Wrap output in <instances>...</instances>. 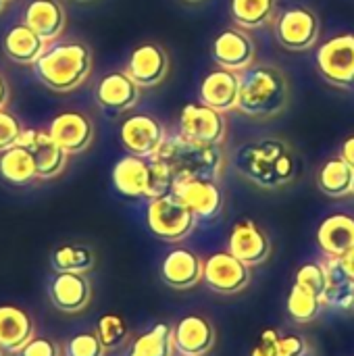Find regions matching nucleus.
Returning a JSON list of instances; mask_svg holds the SVG:
<instances>
[{
  "label": "nucleus",
  "mask_w": 354,
  "mask_h": 356,
  "mask_svg": "<svg viewBox=\"0 0 354 356\" xmlns=\"http://www.w3.org/2000/svg\"><path fill=\"white\" fill-rule=\"evenodd\" d=\"M21 134H23L21 121H19L13 113L0 108V152H4V150L17 146Z\"/></svg>",
  "instance_id": "obj_36"
},
{
  "label": "nucleus",
  "mask_w": 354,
  "mask_h": 356,
  "mask_svg": "<svg viewBox=\"0 0 354 356\" xmlns=\"http://www.w3.org/2000/svg\"><path fill=\"white\" fill-rule=\"evenodd\" d=\"M321 79L340 90H354V33H338L317 50Z\"/></svg>",
  "instance_id": "obj_6"
},
{
  "label": "nucleus",
  "mask_w": 354,
  "mask_h": 356,
  "mask_svg": "<svg viewBox=\"0 0 354 356\" xmlns=\"http://www.w3.org/2000/svg\"><path fill=\"white\" fill-rule=\"evenodd\" d=\"M215 327L202 315H188L173 327V344L179 356H204L215 346Z\"/></svg>",
  "instance_id": "obj_20"
},
{
  "label": "nucleus",
  "mask_w": 354,
  "mask_h": 356,
  "mask_svg": "<svg viewBox=\"0 0 354 356\" xmlns=\"http://www.w3.org/2000/svg\"><path fill=\"white\" fill-rule=\"evenodd\" d=\"M290 104L288 77L273 65L252 63L240 71L238 111L252 119H271Z\"/></svg>",
  "instance_id": "obj_3"
},
{
  "label": "nucleus",
  "mask_w": 354,
  "mask_h": 356,
  "mask_svg": "<svg viewBox=\"0 0 354 356\" xmlns=\"http://www.w3.org/2000/svg\"><path fill=\"white\" fill-rule=\"evenodd\" d=\"M17 356H63V353L52 338H33L17 353Z\"/></svg>",
  "instance_id": "obj_37"
},
{
  "label": "nucleus",
  "mask_w": 354,
  "mask_h": 356,
  "mask_svg": "<svg viewBox=\"0 0 354 356\" xmlns=\"http://www.w3.org/2000/svg\"><path fill=\"white\" fill-rule=\"evenodd\" d=\"M198 94L200 102L207 106H213L221 113L236 111L240 98V73L217 67L204 75Z\"/></svg>",
  "instance_id": "obj_22"
},
{
  "label": "nucleus",
  "mask_w": 354,
  "mask_h": 356,
  "mask_svg": "<svg viewBox=\"0 0 354 356\" xmlns=\"http://www.w3.org/2000/svg\"><path fill=\"white\" fill-rule=\"evenodd\" d=\"M54 273H90L96 267V252L81 242L58 244L50 254Z\"/></svg>",
  "instance_id": "obj_27"
},
{
  "label": "nucleus",
  "mask_w": 354,
  "mask_h": 356,
  "mask_svg": "<svg viewBox=\"0 0 354 356\" xmlns=\"http://www.w3.org/2000/svg\"><path fill=\"white\" fill-rule=\"evenodd\" d=\"M179 138L196 144L223 146L227 138L225 113L202 102H190L179 113Z\"/></svg>",
  "instance_id": "obj_8"
},
{
  "label": "nucleus",
  "mask_w": 354,
  "mask_h": 356,
  "mask_svg": "<svg viewBox=\"0 0 354 356\" xmlns=\"http://www.w3.org/2000/svg\"><path fill=\"white\" fill-rule=\"evenodd\" d=\"M211 56L217 63V67L240 73L255 63L257 44L246 29L234 25L215 35L211 44Z\"/></svg>",
  "instance_id": "obj_11"
},
{
  "label": "nucleus",
  "mask_w": 354,
  "mask_h": 356,
  "mask_svg": "<svg viewBox=\"0 0 354 356\" xmlns=\"http://www.w3.org/2000/svg\"><path fill=\"white\" fill-rule=\"evenodd\" d=\"M230 15L242 29H259L275 19V0H230Z\"/></svg>",
  "instance_id": "obj_31"
},
{
  "label": "nucleus",
  "mask_w": 354,
  "mask_h": 356,
  "mask_svg": "<svg viewBox=\"0 0 354 356\" xmlns=\"http://www.w3.org/2000/svg\"><path fill=\"white\" fill-rule=\"evenodd\" d=\"M167 138L169 136L165 125L156 117L146 113L127 117L119 127V140L121 146L127 150V154H136L144 159L156 156Z\"/></svg>",
  "instance_id": "obj_9"
},
{
  "label": "nucleus",
  "mask_w": 354,
  "mask_h": 356,
  "mask_svg": "<svg viewBox=\"0 0 354 356\" xmlns=\"http://www.w3.org/2000/svg\"><path fill=\"white\" fill-rule=\"evenodd\" d=\"M113 186L121 196L150 200L152 190V159L125 154L113 167Z\"/></svg>",
  "instance_id": "obj_19"
},
{
  "label": "nucleus",
  "mask_w": 354,
  "mask_h": 356,
  "mask_svg": "<svg viewBox=\"0 0 354 356\" xmlns=\"http://www.w3.org/2000/svg\"><path fill=\"white\" fill-rule=\"evenodd\" d=\"M48 298L58 313L77 315L92 302V284L83 273H56L48 282Z\"/></svg>",
  "instance_id": "obj_16"
},
{
  "label": "nucleus",
  "mask_w": 354,
  "mask_h": 356,
  "mask_svg": "<svg viewBox=\"0 0 354 356\" xmlns=\"http://www.w3.org/2000/svg\"><path fill=\"white\" fill-rule=\"evenodd\" d=\"M196 221V215L173 192L148 200L146 225L150 234L163 242L175 244L186 240L194 232Z\"/></svg>",
  "instance_id": "obj_5"
},
{
  "label": "nucleus",
  "mask_w": 354,
  "mask_h": 356,
  "mask_svg": "<svg viewBox=\"0 0 354 356\" xmlns=\"http://www.w3.org/2000/svg\"><path fill=\"white\" fill-rule=\"evenodd\" d=\"M317 244L328 257H342L354 248V217L346 213L330 215L317 229Z\"/></svg>",
  "instance_id": "obj_26"
},
{
  "label": "nucleus",
  "mask_w": 354,
  "mask_h": 356,
  "mask_svg": "<svg viewBox=\"0 0 354 356\" xmlns=\"http://www.w3.org/2000/svg\"><path fill=\"white\" fill-rule=\"evenodd\" d=\"M48 44L50 42H46L40 33H35L25 23L13 25L2 38V50H4L6 58L17 65H25V67H31L42 56V52L46 50Z\"/></svg>",
  "instance_id": "obj_25"
},
{
  "label": "nucleus",
  "mask_w": 354,
  "mask_h": 356,
  "mask_svg": "<svg viewBox=\"0 0 354 356\" xmlns=\"http://www.w3.org/2000/svg\"><path fill=\"white\" fill-rule=\"evenodd\" d=\"M35 338V325L27 311L15 305H0V346L4 353L17 355Z\"/></svg>",
  "instance_id": "obj_24"
},
{
  "label": "nucleus",
  "mask_w": 354,
  "mask_h": 356,
  "mask_svg": "<svg viewBox=\"0 0 354 356\" xmlns=\"http://www.w3.org/2000/svg\"><path fill=\"white\" fill-rule=\"evenodd\" d=\"M125 73L140 88H154L163 83V79L169 73V54L161 44L144 42L131 50Z\"/></svg>",
  "instance_id": "obj_17"
},
{
  "label": "nucleus",
  "mask_w": 354,
  "mask_h": 356,
  "mask_svg": "<svg viewBox=\"0 0 354 356\" xmlns=\"http://www.w3.org/2000/svg\"><path fill=\"white\" fill-rule=\"evenodd\" d=\"M0 356H4V350H2V346H0Z\"/></svg>",
  "instance_id": "obj_45"
},
{
  "label": "nucleus",
  "mask_w": 354,
  "mask_h": 356,
  "mask_svg": "<svg viewBox=\"0 0 354 356\" xmlns=\"http://www.w3.org/2000/svg\"><path fill=\"white\" fill-rule=\"evenodd\" d=\"M202 259L190 248H173L161 263V280L173 290H190L202 282Z\"/></svg>",
  "instance_id": "obj_21"
},
{
  "label": "nucleus",
  "mask_w": 354,
  "mask_h": 356,
  "mask_svg": "<svg viewBox=\"0 0 354 356\" xmlns=\"http://www.w3.org/2000/svg\"><path fill=\"white\" fill-rule=\"evenodd\" d=\"M0 175L13 186H27L38 179L33 154L23 146H13L0 152Z\"/></svg>",
  "instance_id": "obj_29"
},
{
  "label": "nucleus",
  "mask_w": 354,
  "mask_h": 356,
  "mask_svg": "<svg viewBox=\"0 0 354 356\" xmlns=\"http://www.w3.org/2000/svg\"><path fill=\"white\" fill-rule=\"evenodd\" d=\"M77 2H92V0H77Z\"/></svg>",
  "instance_id": "obj_46"
},
{
  "label": "nucleus",
  "mask_w": 354,
  "mask_h": 356,
  "mask_svg": "<svg viewBox=\"0 0 354 356\" xmlns=\"http://www.w3.org/2000/svg\"><path fill=\"white\" fill-rule=\"evenodd\" d=\"M294 284L311 290L313 294H317L319 298H323L325 302V294H328V273L323 263H305L303 267H298Z\"/></svg>",
  "instance_id": "obj_34"
},
{
  "label": "nucleus",
  "mask_w": 354,
  "mask_h": 356,
  "mask_svg": "<svg viewBox=\"0 0 354 356\" xmlns=\"http://www.w3.org/2000/svg\"><path fill=\"white\" fill-rule=\"evenodd\" d=\"M227 252L248 267H259L271 257V240L257 221L240 219L230 232Z\"/></svg>",
  "instance_id": "obj_14"
},
{
  "label": "nucleus",
  "mask_w": 354,
  "mask_h": 356,
  "mask_svg": "<svg viewBox=\"0 0 354 356\" xmlns=\"http://www.w3.org/2000/svg\"><path fill=\"white\" fill-rule=\"evenodd\" d=\"M323 307H325L323 298H319L317 294H313L311 290H307L298 284L292 286V292L288 296V315L292 317V321H296L300 325L311 323L321 315Z\"/></svg>",
  "instance_id": "obj_32"
},
{
  "label": "nucleus",
  "mask_w": 354,
  "mask_h": 356,
  "mask_svg": "<svg viewBox=\"0 0 354 356\" xmlns=\"http://www.w3.org/2000/svg\"><path fill=\"white\" fill-rule=\"evenodd\" d=\"M309 350V344L298 334H286L277 340V356H303Z\"/></svg>",
  "instance_id": "obj_38"
},
{
  "label": "nucleus",
  "mask_w": 354,
  "mask_h": 356,
  "mask_svg": "<svg viewBox=\"0 0 354 356\" xmlns=\"http://www.w3.org/2000/svg\"><path fill=\"white\" fill-rule=\"evenodd\" d=\"M234 167L250 184L277 190L296 177L298 159L284 140L269 138L242 144L234 154Z\"/></svg>",
  "instance_id": "obj_1"
},
{
  "label": "nucleus",
  "mask_w": 354,
  "mask_h": 356,
  "mask_svg": "<svg viewBox=\"0 0 354 356\" xmlns=\"http://www.w3.org/2000/svg\"><path fill=\"white\" fill-rule=\"evenodd\" d=\"M353 194H354V186H353Z\"/></svg>",
  "instance_id": "obj_48"
},
{
  "label": "nucleus",
  "mask_w": 354,
  "mask_h": 356,
  "mask_svg": "<svg viewBox=\"0 0 354 356\" xmlns=\"http://www.w3.org/2000/svg\"><path fill=\"white\" fill-rule=\"evenodd\" d=\"M340 265H342L344 273L348 275V280L354 282V248L353 250H348L346 254H342V257H340Z\"/></svg>",
  "instance_id": "obj_41"
},
{
  "label": "nucleus",
  "mask_w": 354,
  "mask_h": 356,
  "mask_svg": "<svg viewBox=\"0 0 354 356\" xmlns=\"http://www.w3.org/2000/svg\"><path fill=\"white\" fill-rule=\"evenodd\" d=\"M140 94L142 88L125 71H111L96 86V104L108 115H121L140 102Z\"/></svg>",
  "instance_id": "obj_18"
},
{
  "label": "nucleus",
  "mask_w": 354,
  "mask_h": 356,
  "mask_svg": "<svg viewBox=\"0 0 354 356\" xmlns=\"http://www.w3.org/2000/svg\"><path fill=\"white\" fill-rule=\"evenodd\" d=\"M33 75L52 92L77 90L92 71V50L81 40L50 42L42 56L31 65Z\"/></svg>",
  "instance_id": "obj_2"
},
{
  "label": "nucleus",
  "mask_w": 354,
  "mask_h": 356,
  "mask_svg": "<svg viewBox=\"0 0 354 356\" xmlns=\"http://www.w3.org/2000/svg\"><path fill=\"white\" fill-rule=\"evenodd\" d=\"M19 146L27 148L33 154L38 179H54L67 167L69 154L50 138L48 129H38V127L23 129L19 138Z\"/></svg>",
  "instance_id": "obj_15"
},
{
  "label": "nucleus",
  "mask_w": 354,
  "mask_h": 356,
  "mask_svg": "<svg viewBox=\"0 0 354 356\" xmlns=\"http://www.w3.org/2000/svg\"><path fill=\"white\" fill-rule=\"evenodd\" d=\"M48 134L67 154H79L92 146L96 129L88 113L63 111L50 121Z\"/></svg>",
  "instance_id": "obj_12"
},
{
  "label": "nucleus",
  "mask_w": 354,
  "mask_h": 356,
  "mask_svg": "<svg viewBox=\"0 0 354 356\" xmlns=\"http://www.w3.org/2000/svg\"><path fill=\"white\" fill-rule=\"evenodd\" d=\"M340 156L354 169V136L346 138L340 146Z\"/></svg>",
  "instance_id": "obj_40"
},
{
  "label": "nucleus",
  "mask_w": 354,
  "mask_h": 356,
  "mask_svg": "<svg viewBox=\"0 0 354 356\" xmlns=\"http://www.w3.org/2000/svg\"><path fill=\"white\" fill-rule=\"evenodd\" d=\"M277 42L290 52L311 50L321 35V21L315 10L307 6H288L280 10L273 23Z\"/></svg>",
  "instance_id": "obj_7"
},
{
  "label": "nucleus",
  "mask_w": 354,
  "mask_h": 356,
  "mask_svg": "<svg viewBox=\"0 0 354 356\" xmlns=\"http://www.w3.org/2000/svg\"><path fill=\"white\" fill-rule=\"evenodd\" d=\"M65 356H106V346L96 332H81L71 336L63 348Z\"/></svg>",
  "instance_id": "obj_35"
},
{
  "label": "nucleus",
  "mask_w": 354,
  "mask_h": 356,
  "mask_svg": "<svg viewBox=\"0 0 354 356\" xmlns=\"http://www.w3.org/2000/svg\"><path fill=\"white\" fill-rule=\"evenodd\" d=\"M8 96H10V90H8V81L4 79V75L0 73V108L6 106L8 102Z\"/></svg>",
  "instance_id": "obj_42"
},
{
  "label": "nucleus",
  "mask_w": 354,
  "mask_h": 356,
  "mask_svg": "<svg viewBox=\"0 0 354 356\" xmlns=\"http://www.w3.org/2000/svg\"><path fill=\"white\" fill-rule=\"evenodd\" d=\"M188 2H202V0H188Z\"/></svg>",
  "instance_id": "obj_47"
},
{
  "label": "nucleus",
  "mask_w": 354,
  "mask_h": 356,
  "mask_svg": "<svg viewBox=\"0 0 354 356\" xmlns=\"http://www.w3.org/2000/svg\"><path fill=\"white\" fill-rule=\"evenodd\" d=\"M202 221H213L223 211V190L213 179H177L171 190Z\"/></svg>",
  "instance_id": "obj_13"
},
{
  "label": "nucleus",
  "mask_w": 354,
  "mask_h": 356,
  "mask_svg": "<svg viewBox=\"0 0 354 356\" xmlns=\"http://www.w3.org/2000/svg\"><path fill=\"white\" fill-rule=\"evenodd\" d=\"M202 282L215 294H238L250 284V267L232 252H215L204 261Z\"/></svg>",
  "instance_id": "obj_10"
},
{
  "label": "nucleus",
  "mask_w": 354,
  "mask_h": 356,
  "mask_svg": "<svg viewBox=\"0 0 354 356\" xmlns=\"http://www.w3.org/2000/svg\"><path fill=\"white\" fill-rule=\"evenodd\" d=\"M100 338V342L106 346V350L119 348L127 338H129V325L125 323V319L121 315H102L96 323L94 330Z\"/></svg>",
  "instance_id": "obj_33"
},
{
  "label": "nucleus",
  "mask_w": 354,
  "mask_h": 356,
  "mask_svg": "<svg viewBox=\"0 0 354 356\" xmlns=\"http://www.w3.org/2000/svg\"><path fill=\"white\" fill-rule=\"evenodd\" d=\"M303 356H313V353H311V350H307V353H305Z\"/></svg>",
  "instance_id": "obj_44"
},
{
  "label": "nucleus",
  "mask_w": 354,
  "mask_h": 356,
  "mask_svg": "<svg viewBox=\"0 0 354 356\" xmlns=\"http://www.w3.org/2000/svg\"><path fill=\"white\" fill-rule=\"evenodd\" d=\"M277 340H280V334L275 330L263 332L259 344L252 348L250 356H277Z\"/></svg>",
  "instance_id": "obj_39"
},
{
  "label": "nucleus",
  "mask_w": 354,
  "mask_h": 356,
  "mask_svg": "<svg viewBox=\"0 0 354 356\" xmlns=\"http://www.w3.org/2000/svg\"><path fill=\"white\" fill-rule=\"evenodd\" d=\"M156 159L165 161L173 173V181L177 179H213L219 181L223 173V150L221 146L196 144L188 142L179 136L167 138L161 146Z\"/></svg>",
  "instance_id": "obj_4"
},
{
  "label": "nucleus",
  "mask_w": 354,
  "mask_h": 356,
  "mask_svg": "<svg viewBox=\"0 0 354 356\" xmlns=\"http://www.w3.org/2000/svg\"><path fill=\"white\" fill-rule=\"evenodd\" d=\"M317 186L330 198H344L353 194L354 169L340 154L328 159L317 173Z\"/></svg>",
  "instance_id": "obj_28"
},
{
  "label": "nucleus",
  "mask_w": 354,
  "mask_h": 356,
  "mask_svg": "<svg viewBox=\"0 0 354 356\" xmlns=\"http://www.w3.org/2000/svg\"><path fill=\"white\" fill-rule=\"evenodd\" d=\"M4 2H8V0H4Z\"/></svg>",
  "instance_id": "obj_49"
},
{
  "label": "nucleus",
  "mask_w": 354,
  "mask_h": 356,
  "mask_svg": "<svg viewBox=\"0 0 354 356\" xmlns=\"http://www.w3.org/2000/svg\"><path fill=\"white\" fill-rule=\"evenodd\" d=\"M173 327L167 323H156L148 332L140 334L127 348L125 356H173Z\"/></svg>",
  "instance_id": "obj_30"
},
{
  "label": "nucleus",
  "mask_w": 354,
  "mask_h": 356,
  "mask_svg": "<svg viewBox=\"0 0 354 356\" xmlns=\"http://www.w3.org/2000/svg\"><path fill=\"white\" fill-rule=\"evenodd\" d=\"M23 23L40 33L46 42H54L65 31L67 10L61 0H31L25 8Z\"/></svg>",
  "instance_id": "obj_23"
},
{
  "label": "nucleus",
  "mask_w": 354,
  "mask_h": 356,
  "mask_svg": "<svg viewBox=\"0 0 354 356\" xmlns=\"http://www.w3.org/2000/svg\"><path fill=\"white\" fill-rule=\"evenodd\" d=\"M4 4H6V2H4V0H0V13H2V8H4Z\"/></svg>",
  "instance_id": "obj_43"
}]
</instances>
